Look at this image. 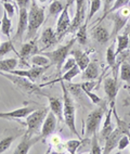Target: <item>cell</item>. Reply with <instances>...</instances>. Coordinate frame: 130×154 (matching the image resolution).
Listing matches in <instances>:
<instances>
[{
    "label": "cell",
    "instance_id": "cell-1",
    "mask_svg": "<svg viewBox=\"0 0 130 154\" xmlns=\"http://www.w3.org/2000/svg\"><path fill=\"white\" fill-rule=\"evenodd\" d=\"M60 83H61L62 91H63V117L65 125L72 134L81 139L80 134L77 131V128H76V106H75L74 100L71 96V92L67 89V86H65V82L61 80Z\"/></svg>",
    "mask_w": 130,
    "mask_h": 154
},
{
    "label": "cell",
    "instance_id": "cell-2",
    "mask_svg": "<svg viewBox=\"0 0 130 154\" xmlns=\"http://www.w3.org/2000/svg\"><path fill=\"white\" fill-rule=\"evenodd\" d=\"M113 115L114 117L116 119L117 122V127L114 128V130L111 132V135L106 138L105 140V144H104V148H103L102 153L104 154H108L112 153L114 149L117 148V144L119 142V139L122 138V135L130 134V124L128 122H126L125 119H122L117 115V111L115 107H113Z\"/></svg>",
    "mask_w": 130,
    "mask_h": 154
},
{
    "label": "cell",
    "instance_id": "cell-3",
    "mask_svg": "<svg viewBox=\"0 0 130 154\" xmlns=\"http://www.w3.org/2000/svg\"><path fill=\"white\" fill-rule=\"evenodd\" d=\"M44 9L39 7L35 0H32L31 7L28 9V28L25 40H31L34 38L39 27L44 24Z\"/></svg>",
    "mask_w": 130,
    "mask_h": 154
},
{
    "label": "cell",
    "instance_id": "cell-4",
    "mask_svg": "<svg viewBox=\"0 0 130 154\" xmlns=\"http://www.w3.org/2000/svg\"><path fill=\"white\" fill-rule=\"evenodd\" d=\"M0 75L10 80L17 88H19L21 91L25 92L28 94H39V96H44L47 98L48 94H44L41 90L40 86H37L32 82L31 79H28L24 76H20V75L12 74V73H5V72H0Z\"/></svg>",
    "mask_w": 130,
    "mask_h": 154
},
{
    "label": "cell",
    "instance_id": "cell-5",
    "mask_svg": "<svg viewBox=\"0 0 130 154\" xmlns=\"http://www.w3.org/2000/svg\"><path fill=\"white\" fill-rule=\"evenodd\" d=\"M76 42H77V40H76V37H74V38L71 39L66 45H63V46L56 48V49L53 50V51H49V52L44 53V55H47L48 58L50 59L51 64H52V65H56L59 76H61L62 67H63L64 62H65V60L67 59V57L71 54V51H72L73 47H74V44Z\"/></svg>",
    "mask_w": 130,
    "mask_h": 154
},
{
    "label": "cell",
    "instance_id": "cell-6",
    "mask_svg": "<svg viewBox=\"0 0 130 154\" xmlns=\"http://www.w3.org/2000/svg\"><path fill=\"white\" fill-rule=\"evenodd\" d=\"M48 113H49L48 107H40L31 113L26 117V122H25V126L27 127L25 135L29 136V137L38 135L39 131L41 130L42 124H44V121Z\"/></svg>",
    "mask_w": 130,
    "mask_h": 154
},
{
    "label": "cell",
    "instance_id": "cell-7",
    "mask_svg": "<svg viewBox=\"0 0 130 154\" xmlns=\"http://www.w3.org/2000/svg\"><path fill=\"white\" fill-rule=\"evenodd\" d=\"M107 110H108L107 105L102 104L89 113L86 119V136L87 137H92L94 134H97L98 129H99V127H100V124L102 123V119H103V117L105 116Z\"/></svg>",
    "mask_w": 130,
    "mask_h": 154
},
{
    "label": "cell",
    "instance_id": "cell-8",
    "mask_svg": "<svg viewBox=\"0 0 130 154\" xmlns=\"http://www.w3.org/2000/svg\"><path fill=\"white\" fill-rule=\"evenodd\" d=\"M108 17H112L114 23L113 30L111 33V38H116V36L125 27V25H126V23L128 22V20L130 17V3L127 6L122 7V8L118 9L117 11L110 13Z\"/></svg>",
    "mask_w": 130,
    "mask_h": 154
},
{
    "label": "cell",
    "instance_id": "cell-9",
    "mask_svg": "<svg viewBox=\"0 0 130 154\" xmlns=\"http://www.w3.org/2000/svg\"><path fill=\"white\" fill-rule=\"evenodd\" d=\"M87 1L88 0H75L76 3V11L75 15L71 23L68 33H73L80 27L83 23L86 22V12H87Z\"/></svg>",
    "mask_w": 130,
    "mask_h": 154
},
{
    "label": "cell",
    "instance_id": "cell-10",
    "mask_svg": "<svg viewBox=\"0 0 130 154\" xmlns=\"http://www.w3.org/2000/svg\"><path fill=\"white\" fill-rule=\"evenodd\" d=\"M116 77H106L103 82V88L107 97L110 107H115V100L119 91V84L117 83Z\"/></svg>",
    "mask_w": 130,
    "mask_h": 154
},
{
    "label": "cell",
    "instance_id": "cell-11",
    "mask_svg": "<svg viewBox=\"0 0 130 154\" xmlns=\"http://www.w3.org/2000/svg\"><path fill=\"white\" fill-rule=\"evenodd\" d=\"M68 7L65 6L64 10L61 12V14L59 15L58 22H56V33L58 35V38H62L63 35L68 33L69 27H71V23H72V20L69 17V12H68Z\"/></svg>",
    "mask_w": 130,
    "mask_h": 154
},
{
    "label": "cell",
    "instance_id": "cell-12",
    "mask_svg": "<svg viewBox=\"0 0 130 154\" xmlns=\"http://www.w3.org/2000/svg\"><path fill=\"white\" fill-rule=\"evenodd\" d=\"M56 123H58V119H56V114L52 111H49L44 121L41 130H40V135H39L41 140L47 139L48 137H51V135H53V132L56 128Z\"/></svg>",
    "mask_w": 130,
    "mask_h": 154
},
{
    "label": "cell",
    "instance_id": "cell-13",
    "mask_svg": "<svg viewBox=\"0 0 130 154\" xmlns=\"http://www.w3.org/2000/svg\"><path fill=\"white\" fill-rule=\"evenodd\" d=\"M51 65H48V66H35L33 65L31 69H19V71H13L11 72L12 74H15V75H20V76H24L28 79H31L32 82H36L38 79L39 77H41V75L44 74V72L47 71Z\"/></svg>",
    "mask_w": 130,
    "mask_h": 154
},
{
    "label": "cell",
    "instance_id": "cell-14",
    "mask_svg": "<svg viewBox=\"0 0 130 154\" xmlns=\"http://www.w3.org/2000/svg\"><path fill=\"white\" fill-rule=\"evenodd\" d=\"M28 28V9L19 8V21H17V33L14 36V40H21L22 36Z\"/></svg>",
    "mask_w": 130,
    "mask_h": 154
},
{
    "label": "cell",
    "instance_id": "cell-15",
    "mask_svg": "<svg viewBox=\"0 0 130 154\" xmlns=\"http://www.w3.org/2000/svg\"><path fill=\"white\" fill-rule=\"evenodd\" d=\"M39 52L38 46H37V38H33L31 40L23 44L21 50L19 51V57L22 61H26L27 59H31L32 55Z\"/></svg>",
    "mask_w": 130,
    "mask_h": 154
},
{
    "label": "cell",
    "instance_id": "cell-16",
    "mask_svg": "<svg viewBox=\"0 0 130 154\" xmlns=\"http://www.w3.org/2000/svg\"><path fill=\"white\" fill-rule=\"evenodd\" d=\"M59 42L58 35H56V30L52 27H46L44 29L40 37V44L42 45L41 50H46L48 48L52 47L56 42Z\"/></svg>",
    "mask_w": 130,
    "mask_h": 154
},
{
    "label": "cell",
    "instance_id": "cell-17",
    "mask_svg": "<svg viewBox=\"0 0 130 154\" xmlns=\"http://www.w3.org/2000/svg\"><path fill=\"white\" fill-rule=\"evenodd\" d=\"M39 140H41L40 136L37 137H29V136L25 135L23 136L22 141L17 144V146L15 148L13 153L14 154H27L29 152V149L35 144L36 142H38Z\"/></svg>",
    "mask_w": 130,
    "mask_h": 154
},
{
    "label": "cell",
    "instance_id": "cell-18",
    "mask_svg": "<svg viewBox=\"0 0 130 154\" xmlns=\"http://www.w3.org/2000/svg\"><path fill=\"white\" fill-rule=\"evenodd\" d=\"M47 99L49 100L50 111H52L56 114L58 121H64L63 117V99L56 98V97L48 96Z\"/></svg>",
    "mask_w": 130,
    "mask_h": 154
},
{
    "label": "cell",
    "instance_id": "cell-19",
    "mask_svg": "<svg viewBox=\"0 0 130 154\" xmlns=\"http://www.w3.org/2000/svg\"><path fill=\"white\" fill-rule=\"evenodd\" d=\"M92 35H93V38L101 45L106 44L111 39V34L108 33L107 28L104 27L103 25L95 26L94 29L92 30Z\"/></svg>",
    "mask_w": 130,
    "mask_h": 154
},
{
    "label": "cell",
    "instance_id": "cell-20",
    "mask_svg": "<svg viewBox=\"0 0 130 154\" xmlns=\"http://www.w3.org/2000/svg\"><path fill=\"white\" fill-rule=\"evenodd\" d=\"M71 54L75 58V60H76V64L80 67L81 71H83V69H86L87 66H88V64L91 62L90 59H89L88 53L85 52V51H81L80 49H74V50L72 49Z\"/></svg>",
    "mask_w": 130,
    "mask_h": 154
},
{
    "label": "cell",
    "instance_id": "cell-21",
    "mask_svg": "<svg viewBox=\"0 0 130 154\" xmlns=\"http://www.w3.org/2000/svg\"><path fill=\"white\" fill-rule=\"evenodd\" d=\"M112 115H113V109L110 107L105 114V119H104L102 130H101V138H102L103 140H105L106 138L111 135V132L114 130L113 122H112Z\"/></svg>",
    "mask_w": 130,
    "mask_h": 154
},
{
    "label": "cell",
    "instance_id": "cell-22",
    "mask_svg": "<svg viewBox=\"0 0 130 154\" xmlns=\"http://www.w3.org/2000/svg\"><path fill=\"white\" fill-rule=\"evenodd\" d=\"M100 75V66L97 62H90L86 69H83L81 79L83 80H95Z\"/></svg>",
    "mask_w": 130,
    "mask_h": 154
},
{
    "label": "cell",
    "instance_id": "cell-23",
    "mask_svg": "<svg viewBox=\"0 0 130 154\" xmlns=\"http://www.w3.org/2000/svg\"><path fill=\"white\" fill-rule=\"evenodd\" d=\"M35 110H37L36 107L34 106H24V107H20V109H17V110L11 111V112H7L8 116L10 117V119H25L31 113H33Z\"/></svg>",
    "mask_w": 130,
    "mask_h": 154
},
{
    "label": "cell",
    "instance_id": "cell-24",
    "mask_svg": "<svg viewBox=\"0 0 130 154\" xmlns=\"http://www.w3.org/2000/svg\"><path fill=\"white\" fill-rule=\"evenodd\" d=\"M0 30L7 38H11V30H12V21L8 17L6 12H3V15L0 20Z\"/></svg>",
    "mask_w": 130,
    "mask_h": 154
},
{
    "label": "cell",
    "instance_id": "cell-25",
    "mask_svg": "<svg viewBox=\"0 0 130 154\" xmlns=\"http://www.w3.org/2000/svg\"><path fill=\"white\" fill-rule=\"evenodd\" d=\"M116 42H117V48H116V54H120L127 50L128 46H129L130 39H129V34L125 33L122 35H117L116 36Z\"/></svg>",
    "mask_w": 130,
    "mask_h": 154
},
{
    "label": "cell",
    "instance_id": "cell-26",
    "mask_svg": "<svg viewBox=\"0 0 130 154\" xmlns=\"http://www.w3.org/2000/svg\"><path fill=\"white\" fill-rule=\"evenodd\" d=\"M17 63H19V60L17 58L0 60V72L11 73L13 69H15V67L17 66Z\"/></svg>",
    "mask_w": 130,
    "mask_h": 154
},
{
    "label": "cell",
    "instance_id": "cell-27",
    "mask_svg": "<svg viewBox=\"0 0 130 154\" xmlns=\"http://www.w3.org/2000/svg\"><path fill=\"white\" fill-rule=\"evenodd\" d=\"M29 62L32 63V65L35 66H48V65H52L51 64V61L48 58L47 55L42 54H34L29 59Z\"/></svg>",
    "mask_w": 130,
    "mask_h": 154
},
{
    "label": "cell",
    "instance_id": "cell-28",
    "mask_svg": "<svg viewBox=\"0 0 130 154\" xmlns=\"http://www.w3.org/2000/svg\"><path fill=\"white\" fill-rule=\"evenodd\" d=\"M119 76L122 82L130 84V62H128L127 60L124 61V59L122 60L119 67Z\"/></svg>",
    "mask_w": 130,
    "mask_h": 154
},
{
    "label": "cell",
    "instance_id": "cell-29",
    "mask_svg": "<svg viewBox=\"0 0 130 154\" xmlns=\"http://www.w3.org/2000/svg\"><path fill=\"white\" fill-rule=\"evenodd\" d=\"M115 45L116 42L107 48L106 50V63H107V67L113 69L114 66L116 65V49H115Z\"/></svg>",
    "mask_w": 130,
    "mask_h": 154
},
{
    "label": "cell",
    "instance_id": "cell-30",
    "mask_svg": "<svg viewBox=\"0 0 130 154\" xmlns=\"http://www.w3.org/2000/svg\"><path fill=\"white\" fill-rule=\"evenodd\" d=\"M87 27H88V24L85 22L76 30V40L80 45H86L87 42H88V34H87L88 28Z\"/></svg>",
    "mask_w": 130,
    "mask_h": 154
},
{
    "label": "cell",
    "instance_id": "cell-31",
    "mask_svg": "<svg viewBox=\"0 0 130 154\" xmlns=\"http://www.w3.org/2000/svg\"><path fill=\"white\" fill-rule=\"evenodd\" d=\"M102 0H90V2H89V13L86 19L87 24L90 22V20L93 17L94 14L100 10V8L102 7Z\"/></svg>",
    "mask_w": 130,
    "mask_h": 154
},
{
    "label": "cell",
    "instance_id": "cell-32",
    "mask_svg": "<svg viewBox=\"0 0 130 154\" xmlns=\"http://www.w3.org/2000/svg\"><path fill=\"white\" fill-rule=\"evenodd\" d=\"M13 51L14 53H17V55H19V51H17V49L14 48L13 42L11 39H9L8 42H5L0 45V59L3 58L6 54L12 52Z\"/></svg>",
    "mask_w": 130,
    "mask_h": 154
},
{
    "label": "cell",
    "instance_id": "cell-33",
    "mask_svg": "<svg viewBox=\"0 0 130 154\" xmlns=\"http://www.w3.org/2000/svg\"><path fill=\"white\" fill-rule=\"evenodd\" d=\"M85 140L83 139H71V140H67L65 142V148H66L67 152L69 154H75L77 152V150L79 149V146L83 144V142Z\"/></svg>",
    "mask_w": 130,
    "mask_h": 154
},
{
    "label": "cell",
    "instance_id": "cell-34",
    "mask_svg": "<svg viewBox=\"0 0 130 154\" xmlns=\"http://www.w3.org/2000/svg\"><path fill=\"white\" fill-rule=\"evenodd\" d=\"M64 8L65 7L60 0H53L49 6V15H54V17L60 15L61 12L64 10Z\"/></svg>",
    "mask_w": 130,
    "mask_h": 154
},
{
    "label": "cell",
    "instance_id": "cell-35",
    "mask_svg": "<svg viewBox=\"0 0 130 154\" xmlns=\"http://www.w3.org/2000/svg\"><path fill=\"white\" fill-rule=\"evenodd\" d=\"M78 85L81 88V90L85 92V91H92L94 89H98L100 82H97V80H83V83L78 84Z\"/></svg>",
    "mask_w": 130,
    "mask_h": 154
},
{
    "label": "cell",
    "instance_id": "cell-36",
    "mask_svg": "<svg viewBox=\"0 0 130 154\" xmlns=\"http://www.w3.org/2000/svg\"><path fill=\"white\" fill-rule=\"evenodd\" d=\"M102 148L100 146L99 140H98V134H94L91 138V148H90V153L92 154H101L102 153Z\"/></svg>",
    "mask_w": 130,
    "mask_h": 154
},
{
    "label": "cell",
    "instance_id": "cell-37",
    "mask_svg": "<svg viewBox=\"0 0 130 154\" xmlns=\"http://www.w3.org/2000/svg\"><path fill=\"white\" fill-rule=\"evenodd\" d=\"M15 140V137H6L0 140V154L5 153L10 146H11L12 142Z\"/></svg>",
    "mask_w": 130,
    "mask_h": 154
},
{
    "label": "cell",
    "instance_id": "cell-38",
    "mask_svg": "<svg viewBox=\"0 0 130 154\" xmlns=\"http://www.w3.org/2000/svg\"><path fill=\"white\" fill-rule=\"evenodd\" d=\"M116 0H102V2L104 3V13H103V15L101 17H99V20H98L97 22H102L103 20L105 19L106 17H107L108 14V11H110V9L113 7L114 2H115Z\"/></svg>",
    "mask_w": 130,
    "mask_h": 154
},
{
    "label": "cell",
    "instance_id": "cell-39",
    "mask_svg": "<svg viewBox=\"0 0 130 154\" xmlns=\"http://www.w3.org/2000/svg\"><path fill=\"white\" fill-rule=\"evenodd\" d=\"M129 144H130L129 135L125 134V135H122V138L119 139V142H118V144H117V149H118V151H122V150H125Z\"/></svg>",
    "mask_w": 130,
    "mask_h": 154
},
{
    "label": "cell",
    "instance_id": "cell-40",
    "mask_svg": "<svg viewBox=\"0 0 130 154\" xmlns=\"http://www.w3.org/2000/svg\"><path fill=\"white\" fill-rule=\"evenodd\" d=\"M2 3V7L5 9V12L8 14V17L10 19L14 17V14H15V7L12 2H1Z\"/></svg>",
    "mask_w": 130,
    "mask_h": 154
},
{
    "label": "cell",
    "instance_id": "cell-41",
    "mask_svg": "<svg viewBox=\"0 0 130 154\" xmlns=\"http://www.w3.org/2000/svg\"><path fill=\"white\" fill-rule=\"evenodd\" d=\"M129 3H130V0H116V1L114 2L113 7H112V8L110 9V11H108V14L112 13V12L117 11L118 9L122 8V7H125V6H127V5H129ZM108 14H107V17H108Z\"/></svg>",
    "mask_w": 130,
    "mask_h": 154
},
{
    "label": "cell",
    "instance_id": "cell-42",
    "mask_svg": "<svg viewBox=\"0 0 130 154\" xmlns=\"http://www.w3.org/2000/svg\"><path fill=\"white\" fill-rule=\"evenodd\" d=\"M76 65V60H75L74 57H67V59L65 60V62H64L63 64V67H62V72H66L68 71V69H71L72 67H74V66Z\"/></svg>",
    "mask_w": 130,
    "mask_h": 154
},
{
    "label": "cell",
    "instance_id": "cell-43",
    "mask_svg": "<svg viewBox=\"0 0 130 154\" xmlns=\"http://www.w3.org/2000/svg\"><path fill=\"white\" fill-rule=\"evenodd\" d=\"M85 94L89 97V99L91 100V102L94 103V104H100V103L102 102V99H101L99 96H97L95 94H93L92 91H85Z\"/></svg>",
    "mask_w": 130,
    "mask_h": 154
},
{
    "label": "cell",
    "instance_id": "cell-44",
    "mask_svg": "<svg viewBox=\"0 0 130 154\" xmlns=\"http://www.w3.org/2000/svg\"><path fill=\"white\" fill-rule=\"evenodd\" d=\"M15 2H17V8H26V9H28L29 7H31L32 0H15Z\"/></svg>",
    "mask_w": 130,
    "mask_h": 154
},
{
    "label": "cell",
    "instance_id": "cell-45",
    "mask_svg": "<svg viewBox=\"0 0 130 154\" xmlns=\"http://www.w3.org/2000/svg\"><path fill=\"white\" fill-rule=\"evenodd\" d=\"M51 143H52L54 146H58L60 143H61V139H60V137H58V136L56 135H51Z\"/></svg>",
    "mask_w": 130,
    "mask_h": 154
},
{
    "label": "cell",
    "instance_id": "cell-46",
    "mask_svg": "<svg viewBox=\"0 0 130 154\" xmlns=\"http://www.w3.org/2000/svg\"><path fill=\"white\" fill-rule=\"evenodd\" d=\"M0 119H10V117L8 116V114L5 112H0Z\"/></svg>",
    "mask_w": 130,
    "mask_h": 154
},
{
    "label": "cell",
    "instance_id": "cell-47",
    "mask_svg": "<svg viewBox=\"0 0 130 154\" xmlns=\"http://www.w3.org/2000/svg\"><path fill=\"white\" fill-rule=\"evenodd\" d=\"M74 2H75V0H66V5H65V6H67L69 8V7H72L73 5H74Z\"/></svg>",
    "mask_w": 130,
    "mask_h": 154
},
{
    "label": "cell",
    "instance_id": "cell-48",
    "mask_svg": "<svg viewBox=\"0 0 130 154\" xmlns=\"http://www.w3.org/2000/svg\"><path fill=\"white\" fill-rule=\"evenodd\" d=\"M125 104L130 105V98H129V99H127V100H125Z\"/></svg>",
    "mask_w": 130,
    "mask_h": 154
},
{
    "label": "cell",
    "instance_id": "cell-49",
    "mask_svg": "<svg viewBox=\"0 0 130 154\" xmlns=\"http://www.w3.org/2000/svg\"><path fill=\"white\" fill-rule=\"evenodd\" d=\"M1 2H12L13 0H0Z\"/></svg>",
    "mask_w": 130,
    "mask_h": 154
},
{
    "label": "cell",
    "instance_id": "cell-50",
    "mask_svg": "<svg viewBox=\"0 0 130 154\" xmlns=\"http://www.w3.org/2000/svg\"><path fill=\"white\" fill-rule=\"evenodd\" d=\"M125 89H127V90L130 92V86H127V87H125Z\"/></svg>",
    "mask_w": 130,
    "mask_h": 154
},
{
    "label": "cell",
    "instance_id": "cell-51",
    "mask_svg": "<svg viewBox=\"0 0 130 154\" xmlns=\"http://www.w3.org/2000/svg\"><path fill=\"white\" fill-rule=\"evenodd\" d=\"M39 2H46V1H48V0H38Z\"/></svg>",
    "mask_w": 130,
    "mask_h": 154
},
{
    "label": "cell",
    "instance_id": "cell-52",
    "mask_svg": "<svg viewBox=\"0 0 130 154\" xmlns=\"http://www.w3.org/2000/svg\"><path fill=\"white\" fill-rule=\"evenodd\" d=\"M129 139H130V134H129ZM129 148H130V144H129Z\"/></svg>",
    "mask_w": 130,
    "mask_h": 154
},
{
    "label": "cell",
    "instance_id": "cell-53",
    "mask_svg": "<svg viewBox=\"0 0 130 154\" xmlns=\"http://www.w3.org/2000/svg\"><path fill=\"white\" fill-rule=\"evenodd\" d=\"M88 1H89V2H90V0H88Z\"/></svg>",
    "mask_w": 130,
    "mask_h": 154
},
{
    "label": "cell",
    "instance_id": "cell-54",
    "mask_svg": "<svg viewBox=\"0 0 130 154\" xmlns=\"http://www.w3.org/2000/svg\"><path fill=\"white\" fill-rule=\"evenodd\" d=\"M0 45H1V42H0Z\"/></svg>",
    "mask_w": 130,
    "mask_h": 154
}]
</instances>
